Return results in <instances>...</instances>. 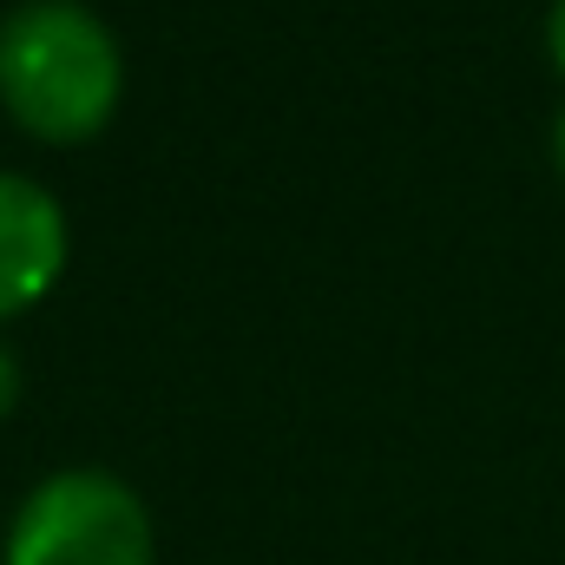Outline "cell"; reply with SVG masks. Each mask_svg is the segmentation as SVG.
Masks as SVG:
<instances>
[{"instance_id":"4","label":"cell","mask_w":565,"mask_h":565,"mask_svg":"<svg viewBox=\"0 0 565 565\" xmlns=\"http://www.w3.org/2000/svg\"><path fill=\"white\" fill-rule=\"evenodd\" d=\"M20 388H26V375H20V355H13V349L0 342V422H7L13 408H20Z\"/></svg>"},{"instance_id":"3","label":"cell","mask_w":565,"mask_h":565,"mask_svg":"<svg viewBox=\"0 0 565 565\" xmlns=\"http://www.w3.org/2000/svg\"><path fill=\"white\" fill-rule=\"evenodd\" d=\"M66 264H73L66 204L40 178L0 164V329L40 309L60 289Z\"/></svg>"},{"instance_id":"1","label":"cell","mask_w":565,"mask_h":565,"mask_svg":"<svg viewBox=\"0 0 565 565\" xmlns=\"http://www.w3.org/2000/svg\"><path fill=\"white\" fill-rule=\"evenodd\" d=\"M126 99V46L86 0H13L0 13V113L33 145H93Z\"/></svg>"},{"instance_id":"6","label":"cell","mask_w":565,"mask_h":565,"mask_svg":"<svg viewBox=\"0 0 565 565\" xmlns=\"http://www.w3.org/2000/svg\"><path fill=\"white\" fill-rule=\"evenodd\" d=\"M553 164H559V178H565V113L553 119Z\"/></svg>"},{"instance_id":"5","label":"cell","mask_w":565,"mask_h":565,"mask_svg":"<svg viewBox=\"0 0 565 565\" xmlns=\"http://www.w3.org/2000/svg\"><path fill=\"white\" fill-rule=\"evenodd\" d=\"M546 60L565 79V0H553V13H546Z\"/></svg>"},{"instance_id":"2","label":"cell","mask_w":565,"mask_h":565,"mask_svg":"<svg viewBox=\"0 0 565 565\" xmlns=\"http://www.w3.org/2000/svg\"><path fill=\"white\" fill-rule=\"evenodd\" d=\"M0 565H158V520L126 473L60 467L20 493Z\"/></svg>"}]
</instances>
